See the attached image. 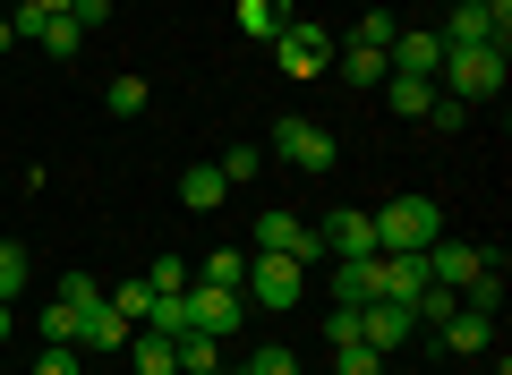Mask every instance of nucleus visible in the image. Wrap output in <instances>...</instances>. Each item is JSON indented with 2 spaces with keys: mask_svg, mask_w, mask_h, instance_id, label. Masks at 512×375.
I'll return each mask as SVG.
<instances>
[{
  "mask_svg": "<svg viewBox=\"0 0 512 375\" xmlns=\"http://www.w3.org/2000/svg\"><path fill=\"white\" fill-rule=\"evenodd\" d=\"M436 239H444V214L427 197L376 205V256H419V248H436Z\"/></svg>",
  "mask_w": 512,
  "mask_h": 375,
  "instance_id": "obj_1",
  "label": "nucleus"
},
{
  "mask_svg": "<svg viewBox=\"0 0 512 375\" xmlns=\"http://www.w3.org/2000/svg\"><path fill=\"white\" fill-rule=\"evenodd\" d=\"M299 290H308V265H299V256H265V248L248 256V282H239V299H248V307H265V316H291Z\"/></svg>",
  "mask_w": 512,
  "mask_h": 375,
  "instance_id": "obj_2",
  "label": "nucleus"
},
{
  "mask_svg": "<svg viewBox=\"0 0 512 375\" xmlns=\"http://www.w3.org/2000/svg\"><path fill=\"white\" fill-rule=\"evenodd\" d=\"M444 94H461V103H495L504 94V43H478V52H444Z\"/></svg>",
  "mask_w": 512,
  "mask_h": 375,
  "instance_id": "obj_3",
  "label": "nucleus"
},
{
  "mask_svg": "<svg viewBox=\"0 0 512 375\" xmlns=\"http://www.w3.org/2000/svg\"><path fill=\"white\" fill-rule=\"evenodd\" d=\"M274 60H282V77H325L333 69V35H325V26H308V18H291L274 35Z\"/></svg>",
  "mask_w": 512,
  "mask_h": 375,
  "instance_id": "obj_4",
  "label": "nucleus"
},
{
  "mask_svg": "<svg viewBox=\"0 0 512 375\" xmlns=\"http://www.w3.org/2000/svg\"><path fill=\"white\" fill-rule=\"evenodd\" d=\"M180 307H188V333H214V341H231L239 316H248V299H239V290H205V282H188Z\"/></svg>",
  "mask_w": 512,
  "mask_h": 375,
  "instance_id": "obj_5",
  "label": "nucleus"
},
{
  "mask_svg": "<svg viewBox=\"0 0 512 375\" xmlns=\"http://www.w3.org/2000/svg\"><path fill=\"white\" fill-rule=\"evenodd\" d=\"M274 154L291 162V171H333L342 145H333V128H316V120H282L274 128Z\"/></svg>",
  "mask_w": 512,
  "mask_h": 375,
  "instance_id": "obj_6",
  "label": "nucleus"
},
{
  "mask_svg": "<svg viewBox=\"0 0 512 375\" xmlns=\"http://www.w3.org/2000/svg\"><path fill=\"white\" fill-rule=\"evenodd\" d=\"M350 333H359L367 350H402V341L419 333V316H410L402 299H367V307H350Z\"/></svg>",
  "mask_w": 512,
  "mask_h": 375,
  "instance_id": "obj_7",
  "label": "nucleus"
},
{
  "mask_svg": "<svg viewBox=\"0 0 512 375\" xmlns=\"http://www.w3.org/2000/svg\"><path fill=\"white\" fill-rule=\"evenodd\" d=\"M256 248H265V256H299V265H308V256H325V239H316L299 214H282V205H274V214H256Z\"/></svg>",
  "mask_w": 512,
  "mask_h": 375,
  "instance_id": "obj_8",
  "label": "nucleus"
},
{
  "mask_svg": "<svg viewBox=\"0 0 512 375\" xmlns=\"http://www.w3.org/2000/svg\"><path fill=\"white\" fill-rule=\"evenodd\" d=\"M384 69H393V77H436L444 69V35H427V26L393 35V43H384Z\"/></svg>",
  "mask_w": 512,
  "mask_h": 375,
  "instance_id": "obj_9",
  "label": "nucleus"
},
{
  "mask_svg": "<svg viewBox=\"0 0 512 375\" xmlns=\"http://www.w3.org/2000/svg\"><path fill=\"white\" fill-rule=\"evenodd\" d=\"M316 239H325V256H376V214L342 205V214H325V222H316Z\"/></svg>",
  "mask_w": 512,
  "mask_h": 375,
  "instance_id": "obj_10",
  "label": "nucleus"
},
{
  "mask_svg": "<svg viewBox=\"0 0 512 375\" xmlns=\"http://www.w3.org/2000/svg\"><path fill=\"white\" fill-rule=\"evenodd\" d=\"M128 333H137V324H128L120 307L103 299V290H94V299L77 307V341H86V350H128Z\"/></svg>",
  "mask_w": 512,
  "mask_h": 375,
  "instance_id": "obj_11",
  "label": "nucleus"
},
{
  "mask_svg": "<svg viewBox=\"0 0 512 375\" xmlns=\"http://www.w3.org/2000/svg\"><path fill=\"white\" fill-rule=\"evenodd\" d=\"M436 35H444V52H478V43H504L512 26H495L487 9H478V0H470V9H453V18H444Z\"/></svg>",
  "mask_w": 512,
  "mask_h": 375,
  "instance_id": "obj_12",
  "label": "nucleus"
},
{
  "mask_svg": "<svg viewBox=\"0 0 512 375\" xmlns=\"http://www.w3.org/2000/svg\"><path fill=\"white\" fill-rule=\"evenodd\" d=\"M419 290H427V248L419 256H376V299H419Z\"/></svg>",
  "mask_w": 512,
  "mask_h": 375,
  "instance_id": "obj_13",
  "label": "nucleus"
},
{
  "mask_svg": "<svg viewBox=\"0 0 512 375\" xmlns=\"http://www.w3.org/2000/svg\"><path fill=\"white\" fill-rule=\"evenodd\" d=\"M487 265V248H470V239H436V248H427V282H470V273Z\"/></svg>",
  "mask_w": 512,
  "mask_h": 375,
  "instance_id": "obj_14",
  "label": "nucleus"
},
{
  "mask_svg": "<svg viewBox=\"0 0 512 375\" xmlns=\"http://www.w3.org/2000/svg\"><path fill=\"white\" fill-rule=\"evenodd\" d=\"M376 299V256H333V307H367Z\"/></svg>",
  "mask_w": 512,
  "mask_h": 375,
  "instance_id": "obj_15",
  "label": "nucleus"
},
{
  "mask_svg": "<svg viewBox=\"0 0 512 375\" xmlns=\"http://www.w3.org/2000/svg\"><path fill=\"white\" fill-rule=\"evenodd\" d=\"M333 77H342V86H384L393 69H384L376 43H333Z\"/></svg>",
  "mask_w": 512,
  "mask_h": 375,
  "instance_id": "obj_16",
  "label": "nucleus"
},
{
  "mask_svg": "<svg viewBox=\"0 0 512 375\" xmlns=\"http://www.w3.org/2000/svg\"><path fill=\"white\" fill-rule=\"evenodd\" d=\"M222 197H231V179H222L214 162H188V171H180V205H188V214H214Z\"/></svg>",
  "mask_w": 512,
  "mask_h": 375,
  "instance_id": "obj_17",
  "label": "nucleus"
},
{
  "mask_svg": "<svg viewBox=\"0 0 512 375\" xmlns=\"http://www.w3.org/2000/svg\"><path fill=\"white\" fill-rule=\"evenodd\" d=\"M436 333H444V350H487V341H495V316H478V307H453Z\"/></svg>",
  "mask_w": 512,
  "mask_h": 375,
  "instance_id": "obj_18",
  "label": "nucleus"
},
{
  "mask_svg": "<svg viewBox=\"0 0 512 375\" xmlns=\"http://www.w3.org/2000/svg\"><path fill=\"white\" fill-rule=\"evenodd\" d=\"M128 367H137V375H180V358H171V333H128Z\"/></svg>",
  "mask_w": 512,
  "mask_h": 375,
  "instance_id": "obj_19",
  "label": "nucleus"
},
{
  "mask_svg": "<svg viewBox=\"0 0 512 375\" xmlns=\"http://www.w3.org/2000/svg\"><path fill=\"white\" fill-rule=\"evenodd\" d=\"M282 26H291V0H239V35H256V43H274Z\"/></svg>",
  "mask_w": 512,
  "mask_h": 375,
  "instance_id": "obj_20",
  "label": "nucleus"
},
{
  "mask_svg": "<svg viewBox=\"0 0 512 375\" xmlns=\"http://www.w3.org/2000/svg\"><path fill=\"white\" fill-rule=\"evenodd\" d=\"M384 103L402 111V120H427V103H436V77H384Z\"/></svg>",
  "mask_w": 512,
  "mask_h": 375,
  "instance_id": "obj_21",
  "label": "nucleus"
},
{
  "mask_svg": "<svg viewBox=\"0 0 512 375\" xmlns=\"http://www.w3.org/2000/svg\"><path fill=\"white\" fill-rule=\"evenodd\" d=\"M197 282H205V290H239V282H248V256H231V248L197 256Z\"/></svg>",
  "mask_w": 512,
  "mask_h": 375,
  "instance_id": "obj_22",
  "label": "nucleus"
},
{
  "mask_svg": "<svg viewBox=\"0 0 512 375\" xmlns=\"http://www.w3.org/2000/svg\"><path fill=\"white\" fill-rule=\"evenodd\" d=\"M171 358H180V375H205V367H222V341L214 333H180V341H171Z\"/></svg>",
  "mask_w": 512,
  "mask_h": 375,
  "instance_id": "obj_23",
  "label": "nucleus"
},
{
  "mask_svg": "<svg viewBox=\"0 0 512 375\" xmlns=\"http://www.w3.org/2000/svg\"><path fill=\"white\" fill-rule=\"evenodd\" d=\"M103 103L120 111V120H137V111L154 103V86H146V77H111V86H103Z\"/></svg>",
  "mask_w": 512,
  "mask_h": 375,
  "instance_id": "obj_24",
  "label": "nucleus"
},
{
  "mask_svg": "<svg viewBox=\"0 0 512 375\" xmlns=\"http://www.w3.org/2000/svg\"><path fill=\"white\" fill-rule=\"evenodd\" d=\"M35 341H77V307H69V299H43V316H35Z\"/></svg>",
  "mask_w": 512,
  "mask_h": 375,
  "instance_id": "obj_25",
  "label": "nucleus"
},
{
  "mask_svg": "<svg viewBox=\"0 0 512 375\" xmlns=\"http://www.w3.org/2000/svg\"><path fill=\"white\" fill-rule=\"evenodd\" d=\"M239 375H299V358L282 350V341H256V350H248V367H239Z\"/></svg>",
  "mask_w": 512,
  "mask_h": 375,
  "instance_id": "obj_26",
  "label": "nucleus"
},
{
  "mask_svg": "<svg viewBox=\"0 0 512 375\" xmlns=\"http://www.w3.org/2000/svg\"><path fill=\"white\" fill-rule=\"evenodd\" d=\"M333 375H384V350H367V341H342V350H333Z\"/></svg>",
  "mask_w": 512,
  "mask_h": 375,
  "instance_id": "obj_27",
  "label": "nucleus"
},
{
  "mask_svg": "<svg viewBox=\"0 0 512 375\" xmlns=\"http://www.w3.org/2000/svg\"><path fill=\"white\" fill-rule=\"evenodd\" d=\"M43 52H52V60H77V43H86V35H77V18H43Z\"/></svg>",
  "mask_w": 512,
  "mask_h": 375,
  "instance_id": "obj_28",
  "label": "nucleus"
},
{
  "mask_svg": "<svg viewBox=\"0 0 512 375\" xmlns=\"http://www.w3.org/2000/svg\"><path fill=\"white\" fill-rule=\"evenodd\" d=\"M18 290H26V248H18V239H0V299L18 307Z\"/></svg>",
  "mask_w": 512,
  "mask_h": 375,
  "instance_id": "obj_29",
  "label": "nucleus"
},
{
  "mask_svg": "<svg viewBox=\"0 0 512 375\" xmlns=\"http://www.w3.org/2000/svg\"><path fill=\"white\" fill-rule=\"evenodd\" d=\"M111 307H120L128 324H146V307H154V282H120V290H103Z\"/></svg>",
  "mask_w": 512,
  "mask_h": 375,
  "instance_id": "obj_30",
  "label": "nucleus"
},
{
  "mask_svg": "<svg viewBox=\"0 0 512 375\" xmlns=\"http://www.w3.org/2000/svg\"><path fill=\"white\" fill-rule=\"evenodd\" d=\"M35 375H86V367H77V341H43V350H35Z\"/></svg>",
  "mask_w": 512,
  "mask_h": 375,
  "instance_id": "obj_31",
  "label": "nucleus"
},
{
  "mask_svg": "<svg viewBox=\"0 0 512 375\" xmlns=\"http://www.w3.org/2000/svg\"><path fill=\"white\" fill-rule=\"evenodd\" d=\"M146 282H154V290H188V282H197V265H188V256H154Z\"/></svg>",
  "mask_w": 512,
  "mask_h": 375,
  "instance_id": "obj_32",
  "label": "nucleus"
},
{
  "mask_svg": "<svg viewBox=\"0 0 512 375\" xmlns=\"http://www.w3.org/2000/svg\"><path fill=\"white\" fill-rule=\"evenodd\" d=\"M256 162H265V154H256V145H231V154H222L214 171H222V179H231V188H239V179H256Z\"/></svg>",
  "mask_w": 512,
  "mask_h": 375,
  "instance_id": "obj_33",
  "label": "nucleus"
},
{
  "mask_svg": "<svg viewBox=\"0 0 512 375\" xmlns=\"http://www.w3.org/2000/svg\"><path fill=\"white\" fill-rule=\"evenodd\" d=\"M393 35H402V26L384 18V9H367V18H359V35H350V43H376V52H384V43H393Z\"/></svg>",
  "mask_w": 512,
  "mask_h": 375,
  "instance_id": "obj_34",
  "label": "nucleus"
},
{
  "mask_svg": "<svg viewBox=\"0 0 512 375\" xmlns=\"http://www.w3.org/2000/svg\"><path fill=\"white\" fill-rule=\"evenodd\" d=\"M427 120H436V128H470V103H461V94H436V103H427Z\"/></svg>",
  "mask_w": 512,
  "mask_h": 375,
  "instance_id": "obj_35",
  "label": "nucleus"
},
{
  "mask_svg": "<svg viewBox=\"0 0 512 375\" xmlns=\"http://www.w3.org/2000/svg\"><path fill=\"white\" fill-rule=\"evenodd\" d=\"M69 18H77V35H94V26H111V0H69Z\"/></svg>",
  "mask_w": 512,
  "mask_h": 375,
  "instance_id": "obj_36",
  "label": "nucleus"
},
{
  "mask_svg": "<svg viewBox=\"0 0 512 375\" xmlns=\"http://www.w3.org/2000/svg\"><path fill=\"white\" fill-rule=\"evenodd\" d=\"M35 9H43V18H69V0H35Z\"/></svg>",
  "mask_w": 512,
  "mask_h": 375,
  "instance_id": "obj_37",
  "label": "nucleus"
},
{
  "mask_svg": "<svg viewBox=\"0 0 512 375\" xmlns=\"http://www.w3.org/2000/svg\"><path fill=\"white\" fill-rule=\"evenodd\" d=\"M9 324H18V307H9V299H0V341H9Z\"/></svg>",
  "mask_w": 512,
  "mask_h": 375,
  "instance_id": "obj_38",
  "label": "nucleus"
},
{
  "mask_svg": "<svg viewBox=\"0 0 512 375\" xmlns=\"http://www.w3.org/2000/svg\"><path fill=\"white\" fill-rule=\"evenodd\" d=\"M9 43H18V35H9V18H0V52H9Z\"/></svg>",
  "mask_w": 512,
  "mask_h": 375,
  "instance_id": "obj_39",
  "label": "nucleus"
},
{
  "mask_svg": "<svg viewBox=\"0 0 512 375\" xmlns=\"http://www.w3.org/2000/svg\"><path fill=\"white\" fill-rule=\"evenodd\" d=\"M453 9H470V0H453Z\"/></svg>",
  "mask_w": 512,
  "mask_h": 375,
  "instance_id": "obj_40",
  "label": "nucleus"
},
{
  "mask_svg": "<svg viewBox=\"0 0 512 375\" xmlns=\"http://www.w3.org/2000/svg\"><path fill=\"white\" fill-rule=\"evenodd\" d=\"M205 375H222V367H205Z\"/></svg>",
  "mask_w": 512,
  "mask_h": 375,
  "instance_id": "obj_41",
  "label": "nucleus"
}]
</instances>
